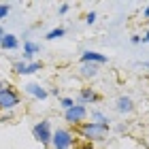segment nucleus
I'll return each instance as SVG.
<instances>
[{"label": "nucleus", "mask_w": 149, "mask_h": 149, "mask_svg": "<svg viewBox=\"0 0 149 149\" xmlns=\"http://www.w3.org/2000/svg\"><path fill=\"white\" fill-rule=\"evenodd\" d=\"M77 132L83 134L85 139H104L109 132V124L107 121H87V124H77Z\"/></svg>", "instance_id": "1"}, {"label": "nucleus", "mask_w": 149, "mask_h": 149, "mask_svg": "<svg viewBox=\"0 0 149 149\" xmlns=\"http://www.w3.org/2000/svg\"><path fill=\"white\" fill-rule=\"evenodd\" d=\"M51 143H53V149H70L72 134L68 130H64V128H58V130L51 134Z\"/></svg>", "instance_id": "2"}, {"label": "nucleus", "mask_w": 149, "mask_h": 149, "mask_svg": "<svg viewBox=\"0 0 149 149\" xmlns=\"http://www.w3.org/2000/svg\"><path fill=\"white\" fill-rule=\"evenodd\" d=\"M17 104H19V94L9 85L2 87L0 90V109H13Z\"/></svg>", "instance_id": "3"}, {"label": "nucleus", "mask_w": 149, "mask_h": 149, "mask_svg": "<svg viewBox=\"0 0 149 149\" xmlns=\"http://www.w3.org/2000/svg\"><path fill=\"white\" fill-rule=\"evenodd\" d=\"M85 107L83 104H72L70 109H66V121H70V124H81V121L85 119Z\"/></svg>", "instance_id": "4"}, {"label": "nucleus", "mask_w": 149, "mask_h": 149, "mask_svg": "<svg viewBox=\"0 0 149 149\" xmlns=\"http://www.w3.org/2000/svg\"><path fill=\"white\" fill-rule=\"evenodd\" d=\"M32 132H34V139L40 141L43 145H47L51 141V130H49V121H40L32 128Z\"/></svg>", "instance_id": "5"}, {"label": "nucleus", "mask_w": 149, "mask_h": 149, "mask_svg": "<svg viewBox=\"0 0 149 149\" xmlns=\"http://www.w3.org/2000/svg\"><path fill=\"white\" fill-rule=\"evenodd\" d=\"M26 92H28V94H32L34 98H40V100H43V98H47V92H45V90H43V87H40L38 83H30V85H26Z\"/></svg>", "instance_id": "6"}, {"label": "nucleus", "mask_w": 149, "mask_h": 149, "mask_svg": "<svg viewBox=\"0 0 149 149\" xmlns=\"http://www.w3.org/2000/svg\"><path fill=\"white\" fill-rule=\"evenodd\" d=\"M81 60H83V62H107V56L96 53V51H83Z\"/></svg>", "instance_id": "7"}, {"label": "nucleus", "mask_w": 149, "mask_h": 149, "mask_svg": "<svg viewBox=\"0 0 149 149\" xmlns=\"http://www.w3.org/2000/svg\"><path fill=\"white\" fill-rule=\"evenodd\" d=\"M117 111H119V113H130V111H132V100L126 98V96H121V98L117 100Z\"/></svg>", "instance_id": "8"}, {"label": "nucleus", "mask_w": 149, "mask_h": 149, "mask_svg": "<svg viewBox=\"0 0 149 149\" xmlns=\"http://www.w3.org/2000/svg\"><path fill=\"white\" fill-rule=\"evenodd\" d=\"M0 45H2L4 49H17V38L13 34H4L2 40H0Z\"/></svg>", "instance_id": "9"}, {"label": "nucleus", "mask_w": 149, "mask_h": 149, "mask_svg": "<svg viewBox=\"0 0 149 149\" xmlns=\"http://www.w3.org/2000/svg\"><path fill=\"white\" fill-rule=\"evenodd\" d=\"M81 98H83L85 102H94V100H98V96L90 90V87H83V90H81Z\"/></svg>", "instance_id": "10"}, {"label": "nucleus", "mask_w": 149, "mask_h": 149, "mask_svg": "<svg viewBox=\"0 0 149 149\" xmlns=\"http://www.w3.org/2000/svg\"><path fill=\"white\" fill-rule=\"evenodd\" d=\"M36 51H38V45H34V43H26L24 45V56L26 58H30L32 53H36Z\"/></svg>", "instance_id": "11"}, {"label": "nucleus", "mask_w": 149, "mask_h": 149, "mask_svg": "<svg viewBox=\"0 0 149 149\" xmlns=\"http://www.w3.org/2000/svg\"><path fill=\"white\" fill-rule=\"evenodd\" d=\"M64 28H56V30H51L49 32V34H47V38H49V40H53V38H60V36H64Z\"/></svg>", "instance_id": "12"}, {"label": "nucleus", "mask_w": 149, "mask_h": 149, "mask_svg": "<svg viewBox=\"0 0 149 149\" xmlns=\"http://www.w3.org/2000/svg\"><path fill=\"white\" fill-rule=\"evenodd\" d=\"M40 66H43L40 62H34V64H28V66H26V72H24V74H32V72H36V70H40Z\"/></svg>", "instance_id": "13"}, {"label": "nucleus", "mask_w": 149, "mask_h": 149, "mask_svg": "<svg viewBox=\"0 0 149 149\" xmlns=\"http://www.w3.org/2000/svg\"><path fill=\"white\" fill-rule=\"evenodd\" d=\"M81 70H83V74H85V77H94V74H96V66H83V68H81Z\"/></svg>", "instance_id": "14"}, {"label": "nucleus", "mask_w": 149, "mask_h": 149, "mask_svg": "<svg viewBox=\"0 0 149 149\" xmlns=\"http://www.w3.org/2000/svg\"><path fill=\"white\" fill-rule=\"evenodd\" d=\"M13 68H15V72H19V74H24V72H26V64H24V62H17L15 66H13Z\"/></svg>", "instance_id": "15"}, {"label": "nucleus", "mask_w": 149, "mask_h": 149, "mask_svg": "<svg viewBox=\"0 0 149 149\" xmlns=\"http://www.w3.org/2000/svg\"><path fill=\"white\" fill-rule=\"evenodd\" d=\"M9 6H6V4H0V19H2V17H6V15H9Z\"/></svg>", "instance_id": "16"}, {"label": "nucleus", "mask_w": 149, "mask_h": 149, "mask_svg": "<svg viewBox=\"0 0 149 149\" xmlns=\"http://www.w3.org/2000/svg\"><path fill=\"white\" fill-rule=\"evenodd\" d=\"M72 104H74V102H72L70 98H64V100H62V107H64V109H70Z\"/></svg>", "instance_id": "17"}, {"label": "nucleus", "mask_w": 149, "mask_h": 149, "mask_svg": "<svg viewBox=\"0 0 149 149\" xmlns=\"http://www.w3.org/2000/svg\"><path fill=\"white\" fill-rule=\"evenodd\" d=\"M85 22H87V24H94V22H96V13H87Z\"/></svg>", "instance_id": "18"}, {"label": "nucleus", "mask_w": 149, "mask_h": 149, "mask_svg": "<svg viewBox=\"0 0 149 149\" xmlns=\"http://www.w3.org/2000/svg\"><path fill=\"white\" fill-rule=\"evenodd\" d=\"M77 149H94V147H92V143H81V145H77Z\"/></svg>", "instance_id": "19"}, {"label": "nucleus", "mask_w": 149, "mask_h": 149, "mask_svg": "<svg viewBox=\"0 0 149 149\" xmlns=\"http://www.w3.org/2000/svg\"><path fill=\"white\" fill-rule=\"evenodd\" d=\"M145 43H149V32H147V34H145Z\"/></svg>", "instance_id": "20"}, {"label": "nucleus", "mask_w": 149, "mask_h": 149, "mask_svg": "<svg viewBox=\"0 0 149 149\" xmlns=\"http://www.w3.org/2000/svg\"><path fill=\"white\" fill-rule=\"evenodd\" d=\"M2 36H4V32H2V28H0V40H2Z\"/></svg>", "instance_id": "21"}, {"label": "nucleus", "mask_w": 149, "mask_h": 149, "mask_svg": "<svg viewBox=\"0 0 149 149\" xmlns=\"http://www.w3.org/2000/svg\"><path fill=\"white\" fill-rule=\"evenodd\" d=\"M0 90H2V83H0Z\"/></svg>", "instance_id": "22"}]
</instances>
